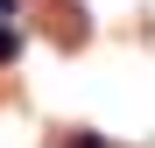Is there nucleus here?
Wrapping results in <instances>:
<instances>
[{"label":"nucleus","mask_w":155,"mask_h":148,"mask_svg":"<svg viewBox=\"0 0 155 148\" xmlns=\"http://www.w3.org/2000/svg\"><path fill=\"white\" fill-rule=\"evenodd\" d=\"M71 148H106V141H99V134H78V141H71Z\"/></svg>","instance_id":"1"}]
</instances>
